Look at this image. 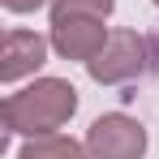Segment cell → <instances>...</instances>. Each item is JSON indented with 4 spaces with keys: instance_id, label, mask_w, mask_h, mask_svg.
<instances>
[{
    "instance_id": "obj_1",
    "label": "cell",
    "mask_w": 159,
    "mask_h": 159,
    "mask_svg": "<svg viewBox=\"0 0 159 159\" xmlns=\"http://www.w3.org/2000/svg\"><path fill=\"white\" fill-rule=\"evenodd\" d=\"M78 112V86L69 78H34L30 86L13 90L4 103H0V116H4V129L13 138H43V133H56L60 125H69Z\"/></svg>"
},
{
    "instance_id": "obj_2",
    "label": "cell",
    "mask_w": 159,
    "mask_h": 159,
    "mask_svg": "<svg viewBox=\"0 0 159 159\" xmlns=\"http://www.w3.org/2000/svg\"><path fill=\"white\" fill-rule=\"evenodd\" d=\"M146 60H151V48L138 30H112L107 43L99 48V56L86 60V73L99 86H125V82L146 73Z\"/></svg>"
},
{
    "instance_id": "obj_3",
    "label": "cell",
    "mask_w": 159,
    "mask_h": 159,
    "mask_svg": "<svg viewBox=\"0 0 159 159\" xmlns=\"http://www.w3.org/2000/svg\"><path fill=\"white\" fill-rule=\"evenodd\" d=\"M151 146L146 125L133 120L129 112H103L86 129V151L90 159H142Z\"/></svg>"
},
{
    "instance_id": "obj_4",
    "label": "cell",
    "mask_w": 159,
    "mask_h": 159,
    "mask_svg": "<svg viewBox=\"0 0 159 159\" xmlns=\"http://www.w3.org/2000/svg\"><path fill=\"white\" fill-rule=\"evenodd\" d=\"M52 52V39L48 34H34V30H4V52H0V82L13 86L22 78H34Z\"/></svg>"
},
{
    "instance_id": "obj_5",
    "label": "cell",
    "mask_w": 159,
    "mask_h": 159,
    "mask_svg": "<svg viewBox=\"0 0 159 159\" xmlns=\"http://www.w3.org/2000/svg\"><path fill=\"white\" fill-rule=\"evenodd\" d=\"M112 30L103 26V17H56L52 22V52L65 56V60H95L99 48L107 43Z\"/></svg>"
},
{
    "instance_id": "obj_6",
    "label": "cell",
    "mask_w": 159,
    "mask_h": 159,
    "mask_svg": "<svg viewBox=\"0 0 159 159\" xmlns=\"http://www.w3.org/2000/svg\"><path fill=\"white\" fill-rule=\"evenodd\" d=\"M17 159H90L86 142L65 138V133H43V138H26Z\"/></svg>"
},
{
    "instance_id": "obj_7",
    "label": "cell",
    "mask_w": 159,
    "mask_h": 159,
    "mask_svg": "<svg viewBox=\"0 0 159 159\" xmlns=\"http://www.w3.org/2000/svg\"><path fill=\"white\" fill-rule=\"evenodd\" d=\"M116 0H52V22L56 17H112Z\"/></svg>"
},
{
    "instance_id": "obj_8",
    "label": "cell",
    "mask_w": 159,
    "mask_h": 159,
    "mask_svg": "<svg viewBox=\"0 0 159 159\" xmlns=\"http://www.w3.org/2000/svg\"><path fill=\"white\" fill-rule=\"evenodd\" d=\"M9 13H34V9H52V0H0Z\"/></svg>"
},
{
    "instance_id": "obj_9",
    "label": "cell",
    "mask_w": 159,
    "mask_h": 159,
    "mask_svg": "<svg viewBox=\"0 0 159 159\" xmlns=\"http://www.w3.org/2000/svg\"><path fill=\"white\" fill-rule=\"evenodd\" d=\"M155 9H159V0H155Z\"/></svg>"
}]
</instances>
